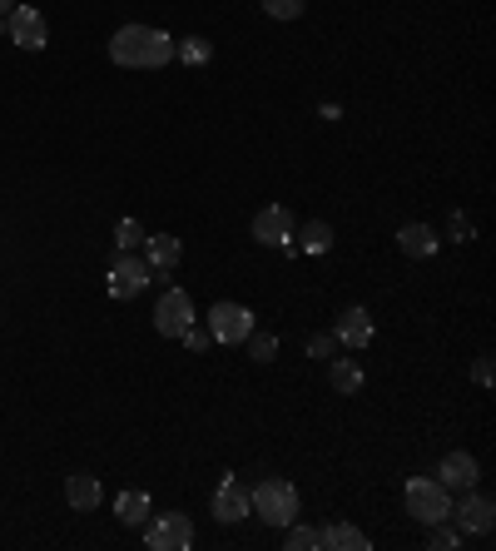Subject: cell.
I'll return each instance as SVG.
<instances>
[{
	"instance_id": "cell-3",
	"label": "cell",
	"mask_w": 496,
	"mask_h": 551,
	"mask_svg": "<svg viewBox=\"0 0 496 551\" xmlns=\"http://www.w3.org/2000/svg\"><path fill=\"white\" fill-rule=\"evenodd\" d=\"M402 502H407V517H417L422 527H437V522H447V512H452V492H447L437 477H412L407 492H402Z\"/></svg>"
},
{
	"instance_id": "cell-28",
	"label": "cell",
	"mask_w": 496,
	"mask_h": 551,
	"mask_svg": "<svg viewBox=\"0 0 496 551\" xmlns=\"http://www.w3.org/2000/svg\"><path fill=\"white\" fill-rule=\"evenodd\" d=\"M472 378H477L482 388H492V353H482V358L472 363Z\"/></svg>"
},
{
	"instance_id": "cell-17",
	"label": "cell",
	"mask_w": 496,
	"mask_h": 551,
	"mask_svg": "<svg viewBox=\"0 0 496 551\" xmlns=\"http://www.w3.org/2000/svg\"><path fill=\"white\" fill-rule=\"evenodd\" d=\"M318 547H328V551H368V537H363L358 527H348V522H333V527H323V532H318Z\"/></svg>"
},
{
	"instance_id": "cell-27",
	"label": "cell",
	"mask_w": 496,
	"mask_h": 551,
	"mask_svg": "<svg viewBox=\"0 0 496 551\" xmlns=\"http://www.w3.org/2000/svg\"><path fill=\"white\" fill-rule=\"evenodd\" d=\"M179 338H184V343H189V348H194V353H204V348H209V343H214V333H209V328H199V323H189V328H184V333H179Z\"/></svg>"
},
{
	"instance_id": "cell-18",
	"label": "cell",
	"mask_w": 496,
	"mask_h": 551,
	"mask_svg": "<svg viewBox=\"0 0 496 551\" xmlns=\"http://www.w3.org/2000/svg\"><path fill=\"white\" fill-rule=\"evenodd\" d=\"M115 517H120L124 527H144L149 522V492H139V487H129L115 497Z\"/></svg>"
},
{
	"instance_id": "cell-14",
	"label": "cell",
	"mask_w": 496,
	"mask_h": 551,
	"mask_svg": "<svg viewBox=\"0 0 496 551\" xmlns=\"http://www.w3.org/2000/svg\"><path fill=\"white\" fill-rule=\"evenodd\" d=\"M65 502H70L75 512H95V507L105 502L100 477H90V472H70V477H65Z\"/></svg>"
},
{
	"instance_id": "cell-11",
	"label": "cell",
	"mask_w": 496,
	"mask_h": 551,
	"mask_svg": "<svg viewBox=\"0 0 496 551\" xmlns=\"http://www.w3.org/2000/svg\"><path fill=\"white\" fill-rule=\"evenodd\" d=\"M477 477H482V467H477V457H472V452H447V457H442V467H437V482H442L447 492H472V487H477Z\"/></svg>"
},
{
	"instance_id": "cell-24",
	"label": "cell",
	"mask_w": 496,
	"mask_h": 551,
	"mask_svg": "<svg viewBox=\"0 0 496 551\" xmlns=\"http://www.w3.org/2000/svg\"><path fill=\"white\" fill-rule=\"evenodd\" d=\"M308 10V0H263V15L268 20H298Z\"/></svg>"
},
{
	"instance_id": "cell-12",
	"label": "cell",
	"mask_w": 496,
	"mask_h": 551,
	"mask_svg": "<svg viewBox=\"0 0 496 551\" xmlns=\"http://www.w3.org/2000/svg\"><path fill=\"white\" fill-rule=\"evenodd\" d=\"M333 343H343V348H368L372 343V313L368 308H348L338 323H333Z\"/></svg>"
},
{
	"instance_id": "cell-31",
	"label": "cell",
	"mask_w": 496,
	"mask_h": 551,
	"mask_svg": "<svg viewBox=\"0 0 496 551\" xmlns=\"http://www.w3.org/2000/svg\"><path fill=\"white\" fill-rule=\"evenodd\" d=\"M15 10V0H0V15H10Z\"/></svg>"
},
{
	"instance_id": "cell-30",
	"label": "cell",
	"mask_w": 496,
	"mask_h": 551,
	"mask_svg": "<svg viewBox=\"0 0 496 551\" xmlns=\"http://www.w3.org/2000/svg\"><path fill=\"white\" fill-rule=\"evenodd\" d=\"M452 239H462V244L472 239V224H467V214H452Z\"/></svg>"
},
{
	"instance_id": "cell-8",
	"label": "cell",
	"mask_w": 496,
	"mask_h": 551,
	"mask_svg": "<svg viewBox=\"0 0 496 551\" xmlns=\"http://www.w3.org/2000/svg\"><path fill=\"white\" fill-rule=\"evenodd\" d=\"M209 333H214V343H244L253 333V308H244V303H214L209 308Z\"/></svg>"
},
{
	"instance_id": "cell-26",
	"label": "cell",
	"mask_w": 496,
	"mask_h": 551,
	"mask_svg": "<svg viewBox=\"0 0 496 551\" xmlns=\"http://www.w3.org/2000/svg\"><path fill=\"white\" fill-rule=\"evenodd\" d=\"M288 547H293V551H313V547H318V532L293 522V527H288Z\"/></svg>"
},
{
	"instance_id": "cell-13",
	"label": "cell",
	"mask_w": 496,
	"mask_h": 551,
	"mask_svg": "<svg viewBox=\"0 0 496 551\" xmlns=\"http://www.w3.org/2000/svg\"><path fill=\"white\" fill-rule=\"evenodd\" d=\"M144 249H149V259H144V264H149V278H164L179 259H184V244H179L174 234H149Z\"/></svg>"
},
{
	"instance_id": "cell-25",
	"label": "cell",
	"mask_w": 496,
	"mask_h": 551,
	"mask_svg": "<svg viewBox=\"0 0 496 551\" xmlns=\"http://www.w3.org/2000/svg\"><path fill=\"white\" fill-rule=\"evenodd\" d=\"M427 542H432V547H437V551H452V547H462V542H467V537H462V532H452V527H442V522H437V527H427Z\"/></svg>"
},
{
	"instance_id": "cell-1",
	"label": "cell",
	"mask_w": 496,
	"mask_h": 551,
	"mask_svg": "<svg viewBox=\"0 0 496 551\" xmlns=\"http://www.w3.org/2000/svg\"><path fill=\"white\" fill-rule=\"evenodd\" d=\"M110 60L120 70H159L174 60V35H164L154 25H120L110 35Z\"/></svg>"
},
{
	"instance_id": "cell-16",
	"label": "cell",
	"mask_w": 496,
	"mask_h": 551,
	"mask_svg": "<svg viewBox=\"0 0 496 551\" xmlns=\"http://www.w3.org/2000/svg\"><path fill=\"white\" fill-rule=\"evenodd\" d=\"M397 249H402L407 259H432V254H437V234H432L427 224H402V229H397Z\"/></svg>"
},
{
	"instance_id": "cell-6",
	"label": "cell",
	"mask_w": 496,
	"mask_h": 551,
	"mask_svg": "<svg viewBox=\"0 0 496 551\" xmlns=\"http://www.w3.org/2000/svg\"><path fill=\"white\" fill-rule=\"evenodd\" d=\"M189 323H194V298H189L184 288H164L159 303H154V328H159L164 338H179Z\"/></svg>"
},
{
	"instance_id": "cell-10",
	"label": "cell",
	"mask_w": 496,
	"mask_h": 551,
	"mask_svg": "<svg viewBox=\"0 0 496 551\" xmlns=\"http://www.w3.org/2000/svg\"><path fill=\"white\" fill-rule=\"evenodd\" d=\"M253 239H258V244H273V249L293 244V214H288L283 204L258 209V219H253Z\"/></svg>"
},
{
	"instance_id": "cell-32",
	"label": "cell",
	"mask_w": 496,
	"mask_h": 551,
	"mask_svg": "<svg viewBox=\"0 0 496 551\" xmlns=\"http://www.w3.org/2000/svg\"><path fill=\"white\" fill-rule=\"evenodd\" d=\"M0 35H5V15H0Z\"/></svg>"
},
{
	"instance_id": "cell-19",
	"label": "cell",
	"mask_w": 496,
	"mask_h": 551,
	"mask_svg": "<svg viewBox=\"0 0 496 551\" xmlns=\"http://www.w3.org/2000/svg\"><path fill=\"white\" fill-rule=\"evenodd\" d=\"M328 378H333V388H338L343 398H353V393L363 388V368H358L353 358H333V373H328Z\"/></svg>"
},
{
	"instance_id": "cell-29",
	"label": "cell",
	"mask_w": 496,
	"mask_h": 551,
	"mask_svg": "<svg viewBox=\"0 0 496 551\" xmlns=\"http://www.w3.org/2000/svg\"><path fill=\"white\" fill-rule=\"evenodd\" d=\"M308 353H313V358H328V353H333V333H318V338H308Z\"/></svg>"
},
{
	"instance_id": "cell-23",
	"label": "cell",
	"mask_w": 496,
	"mask_h": 551,
	"mask_svg": "<svg viewBox=\"0 0 496 551\" xmlns=\"http://www.w3.org/2000/svg\"><path fill=\"white\" fill-rule=\"evenodd\" d=\"M244 343H248V358H253V363H273V353H278V338H273V333H258V328L248 333Z\"/></svg>"
},
{
	"instance_id": "cell-22",
	"label": "cell",
	"mask_w": 496,
	"mask_h": 551,
	"mask_svg": "<svg viewBox=\"0 0 496 551\" xmlns=\"http://www.w3.org/2000/svg\"><path fill=\"white\" fill-rule=\"evenodd\" d=\"M298 249H308V254H328L333 249V229L323 224V219H313L308 229H303V244Z\"/></svg>"
},
{
	"instance_id": "cell-7",
	"label": "cell",
	"mask_w": 496,
	"mask_h": 551,
	"mask_svg": "<svg viewBox=\"0 0 496 551\" xmlns=\"http://www.w3.org/2000/svg\"><path fill=\"white\" fill-rule=\"evenodd\" d=\"M5 35H10L20 50H45V45H50V25H45V15L30 10V5H15V10L5 15Z\"/></svg>"
},
{
	"instance_id": "cell-9",
	"label": "cell",
	"mask_w": 496,
	"mask_h": 551,
	"mask_svg": "<svg viewBox=\"0 0 496 551\" xmlns=\"http://www.w3.org/2000/svg\"><path fill=\"white\" fill-rule=\"evenodd\" d=\"M105 283H110V298L124 303V298H134V293L149 288V264H144L139 254H120V259L110 264V278H105Z\"/></svg>"
},
{
	"instance_id": "cell-2",
	"label": "cell",
	"mask_w": 496,
	"mask_h": 551,
	"mask_svg": "<svg viewBox=\"0 0 496 551\" xmlns=\"http://www.w3.org/2000/svg\"><path fill=\"white\" fill-rule=\"evenodd\" d=\"M298 487L293 482H283V477H263L253 492H248V512L258 517V522H268V527H293L298 522Z\"/></svg>"
},
{
	"instance_id": "cell-15",
	"label": "cell",
	"mask_w": 496,
	"mask_h": 551,
	"mask_svg": "<svg viewBox=\"0 0 496 551\" xmlns=\"http://www.w3.org/2000/svg\"><path fill=\"white\" fill-rule=\"evenodd\" d=\"M214 517H219L224 527H234V522L253 517V512H248V487H239V482H224V487L214 492Z\"/></svg>"
},
{
	"instance_id": "cell-20",
	"label": "cell",
	"mask_w": 496,
	"mask_h": 551,
	"mask_svg": "<svg viewBox=\"0 0 496 551\" xmlns=\"http://www.w3.org/2000/svg\"><path fill=\"white\" fill-rule=\"evenodd\" d=\"M174 55H179L184 65H209V60H214V45H209L204 35H189V40H174Z\"/></svg>"
},
{
	"instance_id": "cell-21",
	"label": "cell",
	"mask_w": 496,
	"mask_h": 551,
	"mask_svg": "<svg viewBox=\"0 0 496 551\" xmlns=\"http://www.w3.org/2000/svg\"><path fill=\"white\" fill-rule=\"evenodd\" d=\"M144 239H149V234H144L139 219H120V224H115V249H120V254H134Z\"/></svg>"
},
{
	"instance_id": "cell-4",
	"label": "cell",
	"mask_w": 496,
	"mask_h": 551,
	"mask_svg": "<svg viewBox=\"0 0 496 551\" xmlns=\"http://www.w3.org/2000/svg\"><path fill=\"white\" fill-rule=\"evenodd\" d=\"M144 547L149 551H189L194 547V522L184 512H164L144 522Z\"/></svg>"
},
{
	"instance_id": "cell-5",
	"label": "cell",
	"mask_w": 496,
	"mask_h": 551,
	"mask_svg": "<svg viewBox=\"0 0 496 551\" xmlns=\"http://www.w3.org/2000/svg\"><path fill=\"white\" fill-rule=\"evenodd\" d=\"M447 522H457V532H462V537H487V532H492V522H496L492 497H482L477 487H472V492H462V502L447 512Z\"/></svg>"
}]
</instances>
